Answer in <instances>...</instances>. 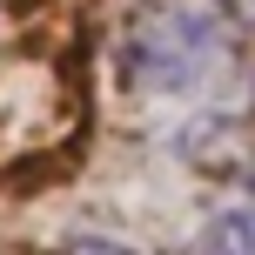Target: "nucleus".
<instances>
[{"label":"nucleus","instance_id":"nucleus-1","mask_svg":"<svg viewBox=\"0 0 255 255\" xmlns=\"http://www.w3.org/2000/svg\"><path fill=\"white\" fill-rule=\"evenodd\" d=\"M242 67V20L222 0H141L121 34V81L141 101H195Z\"/></svg>","mask_w":255,"mask_h":255},{"label":"nucleus","instance_id":"nucleus-2","mask_svg":"<svg viewBox=\"0 0 255 255\" xmlns=\"http://www.w3.org/2000/svg\"><path fill=\"white\" fill-rule=\"evenodd\" d=\"M195 249H242V255H255V202L208 208L202 229H195Z\"/></svg>","mask_w":255,"mask_h":255},{"label":"nucleus","instance_id":"nucleus-3","mask_svg":"<svg viewBox=\"0 0 255 255\" xmlns=\"http://www.w3.org/2000/svg\"><path fill=\"white\" fill-rule=\"evenodd\" d=\"M222 7H229L235 20H242V34H255V0H222Z\"/></svg>","mask_w":255,"mask_h":255}]
</instances>
